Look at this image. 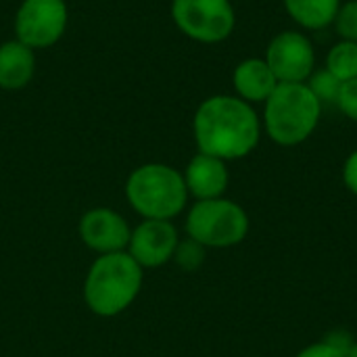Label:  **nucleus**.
Instances as JSON below:
<instances>
[{
  "label": "nucleus",
  "instance_id": "f257e3e1",
  "mask_svg": "<svg viewBox=\"0 0 357 357\" xmlns=\"http://www.w3.org/2000/svg\"><path fill=\"white\" fill-rule=\"evenodd\" d=\"M261 134L257 109L236 94H213L192 115V136L199 153L226 163L249 157L259 146Z\"/></svg>",
  "mask_w": 357,
  "mask_h": 357
},
{
  "label": "nucleus",
  "instance_id": "f03ea898",
  "mask_svg": "<svg viewBox=\"0 0 357 357\" xmlns=\"http://www.w3.org/2000/svg\"><path fill=\"white\" fill-rule=\"evenodd\" d=\"M324 105L307 84H278L261 105L264 134L278 146H299L314 136L320 126Z\"/></svg>",
  "mask_w": 357,
  "mask_h": 357
},
{
  "label": "nucleus",
  "instance_id": "7ed1b4c3",
  "mask_svg": "<svg viewBox=\"0 0 357 357\" xmlns=\"http://www.w3.org/2000/svg\"><path fill=\"white\" fill-rule=\"evenodd\" d=\"M142 276V268L128 251L98 255L84 280V301L92 314L113 318L136 301Z\"/></svg>",
  "mask_w": 357,
  "mask_h": 357
},
{
  "label": "nucleus",
  "instance_id": "20e7f679",
  "mask_svg": "<svg viewBox=\"0 0 357 357\" xmlns=\"http://www.w3.org/2000/svg\"><path fill=\"white\" fill-rule=\"evenodd\" d=\"M184 174L167 163H144L126 180V199L142 220H174L188 203Z\"/></svg>",
  "mask_w": 357,
  "mask_h": 357
},
{
  "label": "nucleus",
  "instance_id": "39448f33",
  "mask_svg": "<svg viewBox=\"0 0 357 357\" xmlns=\"http://www.w3.org/2000/svg\"><path fill=\"white\" fill-rule=\"evenodd\" d=\"M247 211L226 197L197 201L186 213V234L205 249H228L241 245L249 234Z\"/></svg>",
  "mask_w": 357,
  "mask_h": 357
},
{
  "label": "nucleus",
  "instance_id": "423d86ee",
  "mask_svg": "<svg viewBox=\"0 0 357 357\" xmlns=\"http://www.w3.org/2000/svg\"><path fill=\"white\" fill-rule=\"evenodd\" d=\"M169 10L176 27L199 44H220L236 27L232 0H172Z\"/></svg>",
  "mask_w": 357,
  "mask_h": 357
},
{
  "label": "nucleus",
  "instance_id": "0eeeda50",
  "mask_svg": "<svg viewBox=\"0 0 357 357\" xmlns=\"http://www.w3.org/2000/svg\"><path fill=\"white\" fill-rule=\"evenodd\" d=\"M65 0H21L15 13V38L31 50L54 46L67 31Z\"/></svg>",
  "mask_w": 357,
  "mask_h": 357
},
{
  "label": "nucleus",
  "instance_id": "6e6552de",
  "mask_svg": "<svg viewBox=\"0 0 357 357\" xmlns=\"http://www.w3.org/2000/svg\"><path fill=\"white\" fill-rule=\"evenodd\" d=\"M266 63L278 84H305L316 71V46L301 29H282L266 46Z\"/></svg>",
  "mask_w": 357,
  "mask_h": 357
},
{
  "label": "nucleus",
  "instance_id": "1a4fd4ad",
  "mask_svg": "<svg viewBox=\"0 0 357 357\" xmlns=\"http://www.w3.org/2000/svg\"><path fill=\"white\" fill-rule=\"evenodd\" d=\"M178 243V230L169 220H142L136 228H132L126 251L142 270L161 268L174 259Z\"/></svg>",
  "mask_w": 357,
  "mask_h": 357
},
{
  "label": "nucleus",
  "instance_id": "9d476101",
  "mask_svg": "<svg viewBox=\"0 0 357 357\" xmlns=\"http://www.w3.org/2000/svg\"><path fill=\"white\" fill-rule=\"evenodd\" d=\"M77 234L88 249L98 255H107L128 249L132 228L121 213L109 207H94L82 215Z\"/></svg>",
  "mask_w": 357,
  "mask_h": 357
},
{
  "label": "nucleus",
  "instance_id": "9b49d317",
  "mask_svg": "<svg viewBox=\"0 0 357 357\" xmlns=\"http://www.w3.org/2000/svg\"><path fill=\"white\" fill-rule=\"evenodd\" d=\"M182 174H184L188 195L195 197L197 201L220 199L226 195L228 184H230L228 163L205 153H197L188 161Z\"/></svg>",
  "mask_w": 357,
  "mask_h": 357
},
{
  "label": "nucleus",
  "instance_id": "f8f14e48",
  "mask_svg": "<svg viewBox=\"0 0 357 357\" xmlns=\"http://www.w3.org/2000/svg\"><path fill=\"white\" fill-rule=\"evenodd\" d=\"M276 86L278 79L264 56H247L241 63H236L232 71L234 94L253 107L264 105L276 90Z\"/></svg>",
  "mask_w": 357,
  "mask_h": 357
},
{
  "label": "nucleus",
  "instance_id": "ddd939ff",
  "mask_svg": "<svg viewBox=\"0 0 357 357\" xmlns=\"http://www.w3.org/2000/svg\"><path fill=\"white\" fill-rule=\"evenodd\" d=\"M36 75V50L17 38L0 44V88L21 90Z\"/></svg>",
  "mask_w": 357,
  "mask_h": 357
},
{
  "label": "nucleus",
  "instance_id": "4468645a",
  "mask_svg": "<svg viewBox=\"0 0 357 357\" xmlns=\"http://www.w3.org/2000/svg\"><path fill=\"white\" fill-rule=\"evenodd\" d=\"M343 0H282L284 13L301 31H322L337 19Z\"/></svg>",
  "mask_w": 357,
  "mask_h": 357
},
{
  "label": "nucleus",
  "instance_id": "2eb2a0df",
  "mask_svg": "<svg viewBox=\"0 0 357 357\" xmlns=\"http://www.w3.org/2000/svg\"><path fill=\"white\" fill-rule=\"evenodd\" d=\"M324 69L331 71L339 82H349L357 77V42L351 40H337L324 61Z\"/></svg>",
  "mask_w": 357,
  "mask_h": 357
},
{
  "label": "nucleus",
  "instance_id": "dca6fc26",
  "mask_svg": "<svg viewBox=\"0 0 357 357\" xmlns=\"http://www.w3.org/2000/svg\"><path fill=\"white\" fill-rule=\"evenodd\" d=\"M307 88L314 92V96L322 102V105H335L337 102V96L341 92V86L343 82H339L331 71L326 69H316L312 73V77L305 82Z\"/></svg>",
  "mask_w": 357,
  "mask_h": 357
},
{
  "label": "nucleus",
  "instance_id": "f3484780",
  "mask_svg": "<svg viewBox=\"0 0 357 357\" xmlns=\"http://www.w3.org/2000/svg\"><path fill=\"white\" fill-rule=\"evenodd\" d=\"M174 261L186 270V272H195L203 266L205 261V247L199 245L197 241L192 238H186V241H180L178 247H176V253H174Z\"/></svg>",
  "mask_w": 357,
  "mask_h": 357
},
{
  "label": "nucleus",
  "instance_id": "a211bd4d",
  "mask_svg": "<svg viewBox=\"0 0 357 357\" xmlns=\"http://www.w3.org/2000/svg\"><path fill=\"white\" fill-rule=\"evenodd\" d=\"M333 27L341 40L357 42V0H343Z\"/></svg>",
  "mask_w": 357,
  "mask_h": 357
},
{
  "label": "nucleus",
  "instance_id": "6ab92c4d",
  "mask_svg": "<svg viewBox=\"0 0 357 357\" xmlns=\"http://www.w3.org/2000/svg\"><path fill=\"white\" fill-rule=\"evenodd\" d=\"M335 107H337L349 121H356L357 123V77L356 79H349V82H343Z\"/></svg>",
  "mask_w": 357,
  "mask_h": 357
},
{
  "label": "nucleus",
  "instance_id": "aec40b11",
  "mask_svg": "<svg viewBox=\"0 0 357 357\" xmlns=\"http://www.w3.org/2000/svg\"><path fill=\"white\" fill-rule=\"evenodd\" d=\"M297 357H345V349L331 343L328 339L320 341V343H314V345H307L305 349H301Z\"/></svg>",
  "mask_w": 357,
  "mask_h": 357
},
{
  "label": "nucleus",
  "instance_id": "412c9836",
  "mask_svg": "<svg viewBox=\"0 0 357 357\" xmlns=\"http://www.w3.org/2000/svg\"><path fill=\"white\" fill-rule=\"evenodd\" d=\"M343 184L347 186V190L357 197V149L354 153H349V157L343 163Z\"/></svg>",
  "mask_w": 357,
  "mask_h": 357
},
{
  "label": "nucleus",
  "instance_id": "4be33fe9",
  "mask_svg": "<svg viewBox=\"0 0 357 357\" xmlns=\"http://www.w3.org/2000/svg\"><path fill=\"white\" fill-rule=\"evenodd\" d=\"M345 357H357V341L349 345V349L345 351Z\"/></svg>",
  "mask_w": 357,
  "mask_h": 357
}]
</instances>
